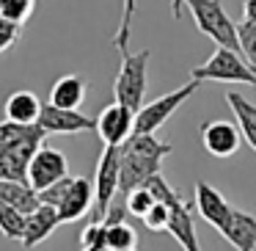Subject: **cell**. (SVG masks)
Segmentation results:
<instances>
[{"instance_id": "cell-13", "label": "cell", "mask_w": 256, "mask_h": 251, "mask_svg": "<svg viewBox=\"0 0 256 251\" xmlns=\"http://www.w3.org/2000/svg\"><path fill=\"white\" fill-rule=\"evenodd\" d=\"M61 226V215L52 204H39L34 212L25 215V232H22V248H36L39 243H44L56 229Z\"/></svg>"}, {"instance_id": "cell-11", "label": "cell", "mask_w": 256, "mask_h": 251, "mask_svg": "<svg viewBox=\"0 0 256 251\" xmlns=\"http://www.w3.org/2000/svg\"><path fill=\"white\" fill-rule=\"evenodd\" d=\"M91 204H94V182L88 177H72V185H69V190L64 193L61 204L56 210L61 215V223H72L83 218Z\"/></svg>"}, {"instance_id": "cell-6", "label": "cell", "mask_w": 256, "mask_h": 251, "mask_svg": "<svg viewBox=\"0 0 256 251\" xmlns=\"http://www.w3.org/2000/svg\"><path fill=\"white\" fill-rule=\"evenodd\" d=\"M118 193V146H105L94 174V221H102Z\"/></svg>"}, {"instance_id": "cell-22", "label": "cell", "mask_w": 256, "mask_h": 251, "mask_svg": "<svg viewBox=\"0 0 256 251\" xmlns=\"http://www.w3.org/2000/svg\"><path fill=\"white\" fill-rule=\"evenodd\" d=\"M138 243V232L130 226L127 221H118V223H105V245L110 251H127L135 248Z\"/></svg>"}, {"instance_id": "cell-23", "label": "cell", "mask_w": 256, "mask_h": 251, "mask_svg": "<svg viewBox=\"0 0 256 251\" xmlns=\"http://www.w3.org/2000/svg\"><path fill=\"white\" fill-rule=\"evenodd\" d=\"M0 232L8 240H22L25 232V212H20L17 207L0 201Z\"/></svg>"}, {"instance_id": "cell-8", "label": "cell", "mask_w": 256, "mask_h": 251, "mask_svg": "<svg viewBox=\"0 0 256 251\" xmlns=\"http://www.w3.org/2000/svg\"><path fill=\"white\" fill-rule=\"evenodd\" d=\"M66 174H69L66 157H64L58 149L47 146V144H42L39 149L34 152L30 163H28V182H30V188H34V190L50 188L52 182L64 179Z\"/></svg>"}, {"instance_id": "cell-10", "label": "cell", "mask_w": 256, "mask_h": 251, "mask_svg": "<svg viewBox=\"0 0 256 251\" xmlns=\"http://www.w3.org/2000/svg\"><path fill=\"white\" fill-rule=\"evenodd\" d=\"M240 138H242V133L232 122L218 119V122L201 124V144L212 157H232L240 149Z\"/></svg>"}, {"instance_id": "cell-20", "label": "cell", "mask_w": 256, "mask_h": 251, "mask_svg": "<svg viewBox=\"0 0 256 251\" xmlns=\"http://www.w3.org/2000/svg\"><path fill=\"white\" fill-rule=\"evenodd\" d=\"M226 102L232 105L234 116H237V127L242 133V138L248 141V146L256 152V105L250 100H245L240 91H228Z\"/></svg>"}, {"instance_id": "cell-17", "label": "cell", "mask_w": 256, "mask_h": 251, "mask_svg": "<svg viewBox=\"0 0 256 251\" xmlns=\"http://www.w3.org/2000/svg\"><path fill=\"white\" fill-rule=\"evenodd\" d=\"M86 94H88V86H86V80L80 75H64V78H58L52 83L50 102L58 108H72V111H78L83 105Z\"/></svg>"}, {"instance_id": "cell-24", "label": "cell", "mask_w": 256, "mask_h": 251, "mask_svg": "<svg viewBox=\"0 0 256 251\" xmlns=\"http://www.w3.org/2000/svg\"><path fill=\"white\" fill-rule=\"evenodd\" d=\"M36 9V0H0V17L22 28Z\"/></svg>"}, {"instance_id": "cell-7", "label": "cell", "mask_w": 256, "mask_h": 251, "mask_svg": "<svg viewBox=\"0 0 256 251\" xmlns=\"http://www.w3.org/2000/svg\"><path fill=\"white\" fill-rule=\"evenodd\" d=\"M44 135H78V133H91L96 130V119L86 116L80 111H72V108H58L52 102L42 105L39 122Z\"/></svg>"}, {"instance_id": "cell-9", "label": "cell", "mask_w": 256, "mask_h": 251, "mask_svg": "<svg viewBox=\"0 0 256 251\" xmlns=\"http://www.w3.org/2000/svg\"><path fill=\"white\" fill-rule=\"evenodd\" d=\"M135 130V111L122 102H110L108 108H102V113L96 116V130L94 133L102 138L105 146H122L124 141L132 135Z\"/></svg>"}, {"instance_id": "cell-33", "label": "cell", "mask_w": 256, "mask_h": 251, "mask_svg": "<svg viewBox=\"0 0 256 251\" xmlns=\"http://www.w3.org/2000/svg\"><path fill=\"white\" fill-rule=\"evenodd\" d=\"M91 251H110V248H108V245H102V248H91Z\"/></svg>"}, {"instance_id": "cell-28", "label": "cell", "mask_w": 256, "mask_h": 251, "mask_svg": "<svg viewBox=\"0 0 256 251\" xmlns=\"http://www.w3.org/2000/svg\"><path fill=\"white\" fill-rule=\"evenodd\" d=\"M168 218H171V207L162 204V201H154V207H152L140 221H144V226L152 229V232H166V229H168Z\"/></svg>"}, {"instance_id": "cell-30", "label": "cell", "mask_w": 256, "mask_h": 251, "mask_svg": "<svg viewBox=\"0 0 256 251\" xmlns=\"http://www.w3.org/2000/svg\"><path fill=\"white\" fill-rule=\"evenodd\" d=\"M69 185H72V177L66 174L64 179L52 182L50 188L39 190V201H42V204H52V207H58V204H61V199H64V193L69 190Z\"/></svg>"}, {"instance_id": "cell-16", "label": "cell", "mask_w": 256, "mask_h": 251, "mask_svg": "<svg viewBox=\"0 0 256 251\" xmlns=\"http://www.w3.org/2000/svg\"><path fill=\"white\" fill-rule=\"evenodd\" d=\"M166 232L171 234L184 251H201L198 234H196V223H193V218H190V204L184 199L171 207V218H168Z\"/></svg>"}, {"instance_id": "cell-27", "label": "cell", "mask_w": 256, "mask_h": 251, "mask_svg": "<svg viewBox=\"0 0 256 251\" xmlns=\"http://www.w3.org/2000/svg\"><path fill=\"white\" fill-rule=\"evenodd\" d=\"M237 39H240V53L245 56V61L250 67H256V23L242 20L237 25Z\"/></svg>"}, {"instance_id": "cell-5", "label": "cell", "mask_w": 256, "mask_h": 251, "mask_svg": "<svg viewBox=\"0 0 256 251\" xmlns=\"http://www.w3.org/2000/svg\"><path fill=\"white\" fill-rule=\"evenodd\" d=\"M198 86H201V80L190 78L188 86H179L176 91H168V94H162V97H157V100L140 105L138 113H135V130L132 133H157V130H160L162 124H166L168 119H171L174 113L198 91Z\"/></svg>"}, {"instance_id": "cell-4", "label": "cell", "mask_w": 256, "mask_h": 251, "mask_svg": "<svg viewBox=\"0 0 256 251\" xmlns=\"http://www.w3.org/2000/svg\"><path fill=\"white\" fill-rule=\"evenodd\" d=\"M190 78L196 80H215V83H248L254 86V67L245 61L242 53L232 50V47H220L206 58L201 67L190 69Z\"/></svg>"}, {"instance_id": "cell-2", "label": "cell", "mask_w": 256, "mask_h": 251, "mask_svg": "<svg viewBox=\"0 0 256 251\" xmlns=\"http://www.w3.org/2000/svg\"><path fill=\"white\" fill-rule=\"evenodd\" d=\"M190 17H193L196 28L204 36H210L215 45L232 47L240 53V39H237V25L226 14L220 0H184Z\"/></svg>"}, {"instance_id": "cell-14", "label": "cell", "mask_w": 256, "mask_h": 251, "mask_svg": "<svg viewBox=\"0 0 256 251\" xmlns=\"http://www.w3.org/2000/svg\"><path fill=\"white\" fill-rule=\"evenodd\" d=\"M44 138H28L0 152V179H28V163Z\"/></svg>"}, {"instance_id": "cell-1", "label": "cell", "mask_w": 256, "mask_h": 251, "mask_svg": "<svg viewBox=\"0 0 256 251\" xmlns=\"http://www.w3.org/2000/svg\"><path fill=\"white\" fill-rule=\"evenodd\" d=\"M171 152L174 146L160 141L154 133H132L118 146V193L127 196L132 188L144 185L152 174L160 171Z\"/></svg>"}, {"instance_id": "cell-21", "label": "cell", "mask_w": 256, "mask_h": 251, "mask_svg": "<svg viewBox=\"0 0 256 251\" xmlns=\"http://www.w3.org/2000/svg\"><path fill=\"white\" fill-rule=\"evenodd\" d=\"M28 138H44L39 124H17V122H0V152Z\"/></svg>"}, {"instance_id": "cell-25", "label": "cell", "mask_w": 256, "mask_h": 251, "mask_svg": "<svg viewBox=\"0 0 256 251\" xmlns=\"http://www.w3.org/2000/svg\"><path fill=\"white\" fill-rule=\"evenodd\" d=\"M144 185L152 190V196H154L157 201H162V204H168V207H174V204H179V201H182V193H179V190L174 188V185L168 182V179L162 177L160 171L152 174V177L146 179Z\"/></svg>"}, {"instance_id": "cell-29", "label": "cell", "mask_w": 256, "mask_h": 251, "mask_svg": "<svg viewBox=\"0 0 256 251\" xmlns=\"http://www.w3.org/2000/svg\"><path fill=\"white\" fill-rule=\"evenodd\" d=\"M105 245V223L102 221H91L80 234V248L91 251V248H102Z\"/></svg>"}, {"instance_id": "cell-3", "label": "cell", "mask_w": 256, "mask_h": 251, "mask_svg": "<svg viewBox=\"0 0 256 251\" xmlns=\"http://www.w3.org/2000/svg\"><path fill=\"white\" fill-rule=\"evenodd\" d=\"M149 58L152 50H138V53H124L122 56V69L116 75L113 83V97L116 102L132 108L138 113V108L144 105L146 97V75H149Z\"/></svg>"}, {"instance_id": "cell-35", "label": "cell", "mask_w": 256, "mask_h": 251, "mask_svg": "<svg viewBox=\"0 0 256 251\" xmlns=\"http://www.w3.org/2000/svg\"><path fill=\"white\" fill-rule=\"evenodd\" d=\"M127 251H138V248H127Z\"/></svg>"}, {"instance_id": "cell-34", "label": "cell", "mask_w": 256, "mask_h": 251, "mask_svg": "<svg viewBox=\"0 0 256 251\" xmlns=\"http://www.w3.org/2000/svg\"><path fill=\"white\" fill-rule=\"evenodd\" d=\"M254 78H256V67H254ZM254 86H256V80H254Z\"/></svg>"}, {"instance_id": "cell-26", "label": "cell", "mask_w": 256, "mask_h": 251, "mask_svg": "<svg viewBox=\"0 0 256 251\" xmlns=\"http://www.w3.org/2000/svg\"><path fill=\"white\" fill-rule=\"evenodd\" d=\"M154 196H152V190L146 188V185H138V188H132L127 196H124V207H127V212L130 215H135V218H144L146 212L154 207Z\"/></svg>"}, {"instance_id": "cell-15", "label": "cell", "mask_w": 256, "mask_h": 251, "mask_svg": "<svg viewBox=\"0 0 256 251\" xmlns=\"http://www.w3.org/2000/svg\"><path fill=\"white\" fill-rule=\"evenodd\" d=\"M196 210L201 212L206 223H212L215 229L223 226V221L232 212V204L220 196V190L212 188L210 182H196Z\"/></svg>"}, {"instance_id": "cell-18", "label": "cell", "mask_w": 256, "mask_h": 251, "mask_svg": "<svg viewBox=\"0 0 256 251\" xmlns=\"http://www.w3.org/2000/svg\"><path fill=\"white\" fill-rule=\"evenodd\" d=\"M0 201L17 207L20 212H34L36 207L42 204L39 201V190L30 188L28 179H0Z\"/></svg>"}, {"instance_id": "cell-32", "label": "cell", "mask_w": 256, "mask_h": 251, "mask_svg": "<svg viewBox=\"0 0 256 251\" xmlns=\"http://www.w3.org/2000/svg\"><path fill=\"white\" fill-rule=\"evenodd\" d=\"M242 14H245V20L256 23V0H245V3H242Z\"/></svg>"}, {"instance_id": "cell-31", "label": "cell", "mask_w": 256, "mask_h": 251, "mask_svg": "<svg viewBox=\"0 0 256 251\" xmlns=\"http://www.w3.org/2000/svg\"><path fill=\"white\" fill-rule=\"evenodd\" d=\"M17 39H20V25H14V23L0 17V53H6L8 47H14Z\"/></svg>"}, {"instance_id": "cell-19", "label": "cell", "mask_w": 256, "mask_h": 251, "mask_svg": "<svg viewBox=\"0 0 256 251\" xmlns=\"http://www.w3.org/2000/svg\"><path fill=\"white\" fill-rule=\"evenodd\" d=\"M39 113H42V102H39V97H36L34 91H28V89L14 91V94L6 100V119L8 122L36 124L39 122Z\"/></svg>"}, {"instance_id": "cell-12", "label": "cell", "mask_w": 256, "mask_h": 251, "mask_svg": "<svg viewBox=\"0 0 256 251\" xmlns=\"http://www.w3.org/2000/svg\"><path fill=\"white\" fill-rule=\"evenodd\" d=\"M218 232L237 251H254L256 248V218L250 212L240 210V207H232L228 218L223 221V226Z\"/></svg>"}]
</instances>
